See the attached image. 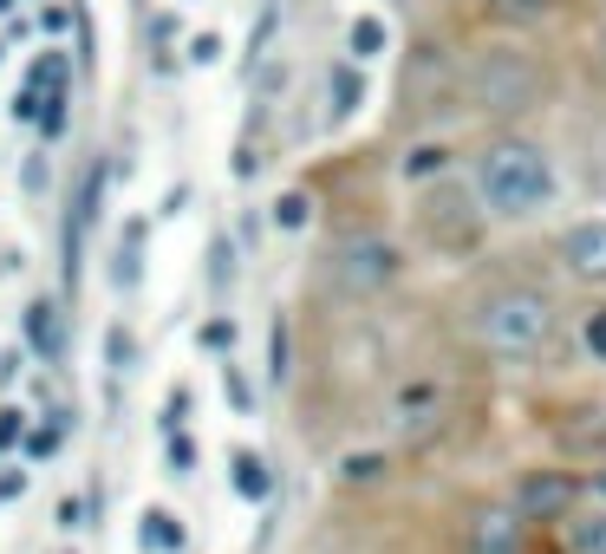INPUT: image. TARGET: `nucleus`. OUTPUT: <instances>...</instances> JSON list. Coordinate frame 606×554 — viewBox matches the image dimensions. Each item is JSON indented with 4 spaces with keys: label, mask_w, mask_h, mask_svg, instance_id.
Wrapping results in <instances>:
<instances>
[{
    "label": "nucleus",
    "mask_w": 606,
    "mask_h": 554,
    "mask_svg": "<svg viewBox=\"0 0 606 554\" xmlns=\"http://www.w3.org/2000/svg\"><path fill=\"white\" fill-rule=\"evenodd\" d=\"M346 46H353V59H379V52L392 46V26H385L379 13H359V20L346 26Z\"/></svg>",
    "instance_id": "nucleus-9"
},
{
    "label": "nucleus",
    "mask_w": 606,
    "mask_h": 554,
    "mask_svg": "<svg viewBox=\"0 0 606 554\" xmlns=\"http://www.w3.org/2000/svg\"><path fill=\"white\" fill-rule=\"evenodd\" d=\"M555 327H561V313H555V300L542 287H496L470 313L477 346L496 353V359H535V353H548L555 346Z\"/></svg>",
    "instance_id": "nucleus-2"
},
{
    "label": "nucleus",
    "mask_w": 606,
    "mask_h": 554,
    "mask_svg": "<svg viewBox=\"0 0 606 554\" xmlns=\"http://www.w3.org/2000/svg\"><path fill=\"white\" fill-rule=\"evenodd\" d=\"M601 52H606V33H601Z\"/></svg>",
    "instance_id": "nucleus-24"
},
{
    "label": "nucleus",
    "mask_w": 606,
    "mask_h": 554,
    "mask_svg": "<svg viewBox=\"0 0 606 554\" xmlns=\"http://www.w3.org/2000/svg\"><path fill=\"white\" fill-rule=\"evenodd\" d=\"M326 104H333V118H353V111H359V72H353V65H333Z\"/></svg>",
    "instance_id": "nucleus-10"
},
{
    "label": "nucleus",
    "mask_w": 606,
    "mask_h": 554,
    "mask_svg": "<svg viewBox=\"0 0 606 554\" xmlns=\"http://www.w3.org/2000/svg\"><path fill=\"white\" fill-rule=\"evenodd\" d=\"M470 554H522V509L490 503L470 516Z\"/></svg>",
    "instance_id": "nucleus-6"
},
{
    "label": "nucleus",
    "mask_w": 606,
    "mask_h": 554,
    "mask_svg": "<svg viewBox=\"0 0 606 554\" xmlns=\"http://www.w3.org/2000/svg\"><path fill=\"white\" fill-rule=\"evenodd\" d=\"M398 268H405V255H398V242H385V235H346L333 255H326V281L339 287V294H385L392 281H398Z\"/></svg>",
    "instance_id": "nucleus-4"
},
{
    "label": "nucleus",
    "mask_w": 606,
    "mask_h": 554,
    "mask_svg": "<svg viewBox=\"0 0 606 554\" xmlns=\"http://www.w3.org/2000/svg\"><path fill=\"white\" fill-rule=\"evenodd\" d=\"M574 496H581V483L561 477V470H529V477L516 483V509H522V522H561V516L574 509Z\"/></svg>",
    "instance_id": "nucleus-5"
},
{
    "label": "nucleus",
    "mask_w": 606,
    "mask_h": 554,
    "mask_svg": "<svg viewBox=\"0 0 606 554\" xmlns=\"http://www.w3.org/2000/svg\"><path fill=\"white\" fill-rule=\"evenodd\" d=\"M13 438H20V424H13V411H0V451H7Z\"/></svg>",
    "instance_id": "nucleus-23"
},
{
    "label": "nucleus",
    "mask_w": 606,
    "mask_h": 554,
    "mask_svg": "<svg viewBox=\"0 0 606 554\" xmlns=\"http://www.w3.org/2000/svg\"><path fill=\"white\" fill-rule=\"evenodd\" d=\"M561 176H555V157L529 137H496L477 150L470 163V196H477V216H496V222H522V216H542L555 202Z\"/></svg>",
    "instance_id": "nucleus-1"
},
{
    "label": "nucleus",
    "mask_w": 606,
    "mask_h": 554,
    "mask_svg": "<svg viewBox=\"0 0 606 554\" xmlns=\"http://www.w3.org/2000/svg\"><path fill=\"white\" fill-rule=\"evenodd\" d=\"M561 261L581 274V281H606V216H588L561 235Z\"/></svg>",
    "instance_id": "nucleus-7"
},
{
    "label": "nucleus",
    "mask_w": 606,
    "mask_h": 554,
    "mask_svg": "<svg viewBox=\"0 0 606 554\" xmlns=\"http://www.w3.org/2000/svg\"><path fill=\"white\" fill-rule=\"evenodd\" d=\"M457 98L477 118H522L542 98V65L522 46H477L457 65Z\"/></svg>",
    "instance_id": "nucleus-3"
},
{
    "label": "nucleus",
    "mask_w": 606,
    "mask_h": 554,
    "mask_svg": "<svg viewBox=\"0 0 606 554\" xmlns=\"http://www.w3.org/2000/svg\"><path fill=\"white\" fill-rule=\"evenodd\" d=\"M437 411H444V392H437L431 379H418V385H405V392L392 398V424H398V431H424V424H437Z\"/></svg>",
    "instance_id": "nucleus-8"
},
{
    "label": "nucleus",
    "mask_w": 606,
    "mask_h": 554,
    "mask_svg": "<svg viewBox=\"0 0 606 554\" xmlns=\"http://www.w3.org/2000/svg\"><path fill=\"white\" fill-rule=\"evenodd\" d=\"M228 398H235V405H242V411H248V405H255V392H248V385H242V379H235V366H228Z\"/></svg>",
    "instance_id": "nucleus-22"
},
{
    "label": "nucleus",
    "mask_w": 606,
    "mask_h": 554,
    "mask_svg": "<svg viewBox=\"0 0 606 554\" xmlns=\"http://www.w3.org/2000/svg\"><path fill=\"white\" fill-rule=\"evenodd\" d=\"M202 346H235V327H228V320H209V327H202Z\"/></svg>",
    "instance_id": "nucleus-18"
},
{
    "label": "nucleus",
    "mask_w": 606,
    "mask_h": 554,
    "mask_svg": "<svg viewBox=\"0 0 606 554\" xmlns=\"http://www.w3.org/2000/svg\"><path fill=\"white\" fill-rule=\"evenodd\" d=\"M144 522H150V529H144V535H150V549H183V529H170V516H163V509H150Z\"/></svg>",
    "instance_id": "nucleus-14"
},
{
    "label": "nucleus",
    "mask_w": 606,
    "mask_h": 554,
    "mask_svg": "<svg viewBox=\"0 0 606 554\" xmlns=\"http://www.w3.org/2000/svg\"><path fill=\"white\" fill-rule=\"evenodd\" d=\"M490 7H496L503 20H548L561 0H490Z\"/></svg>",
    "instance_id": "nucleus-13"
},
{
    "label": "nucleus",
    "mask_w": 606,
    "mask_h": 554,
    "mask_svg": "<svg viewBox=\"0 0 606 554\" xmlns=\"http://www.w3.org/2000/svg\"><path fill=\"white\" fill-rule=\"evenodd\" d=\"M235 490H242V496H268V470H261V457H248V451L235 457Z\"/></svg>",
    "instance_id": "nucleus-12"
},
{
    "label": "nucleus",
    "mask_w": 606,
    "mask_h": 554,
    "mask_svg": "<svg viewBox=\"0 0 606 554\" xmlns=\"http://www.w3.org/2000/svg\"><path fill=\"white\" fill-rule=\"evenodd\" d=\"M196 464V444L189 438H170V470H189Z\"/></svg>",
    "instance_id": "nucleus-19"
},
{
    "label": "nucleus",
    "mask_w": 606,
    "mask_h": 554,
    "mask_svg": "<svg viewBox=\"0 0 606 554\" xmlns=\"http://www.w3.org/2000/svg\"><path fill=\"white\" fill-rule=\"evenodd\" d=\"M568 554H606V516H588L568 529Z\"/></svg>",
    "instance_id": "nucleus-11"
},
{
    "label": "nucleus",
    "mask_w": 606,
    "mask_h": 554,
    "mask_svg": "<svg viewBox=\"0 0 606 554\" xmlns=\"http://www.w3.org/2000/svg\"><path fill=\"white\" fill-rule=\"evenodd\" d=\"M431 170H444V144L431 150V144H418L411 150V163H405V176H431Z\"/></svg>",
    "instance_id": "nucleus-15"
},
{
    "label": "nucleus",
    "mask_w": 606,
    "mask_h": 554,
    "mask_svg": "<svg viewBox=\"0 0 606 554\" xmlns=\"http://www.w3.org/2000/svg\"><path fill=\"white\" fill-rule=\"evenodd\" d=\"M588 353H601V359H606V313L588 320Z\"/></svg>",
    "instance_id": "nucleus-21"
},
{
    "label": "nucleus",
    "mask_w": 606,
    "mask_h": 554,
    "mask_svg": "<svg viewBox=\"0 0 606 554\" xmlns=\"http://www.w3.org/2000/svg\"><path fill=\"white\" fill-rule=\"evenodd\" d=\"M33 340L52 346V307H33Z\"/></svg>",
    "instance_id": "nucleus-20"
},
{
    "label": "nucleus",
    "mask_w": 606,
    "mask_h": 554,
    "mask_svg": "<svg viewBox=\"0 0 606 554\" xmlns=\"http://www.w3.org/2000/svg\"><path fill=\"white\" fill-rule=\"evenodd\" d=\"M274 222H281V229H300V222H307V196H281V202H274Z\"/></svg>",
    "instance_id": "nucleus-16"
},
{
    "label": "nucleus",
    "mask_w": 606,
    "mask_h": 554,
    "mask_svg": "<svg viewBox=\"0 0 606 554\" xmlns=\"http://www.w3.org/2000/svg\"><path fill=\"white\" fill-rule=\"evenodd\" d=\"M268 379H287V327H274L268 340Z\"/></svg>",
    "instance_id": "nucleus-17"
}]
</instances>
